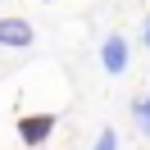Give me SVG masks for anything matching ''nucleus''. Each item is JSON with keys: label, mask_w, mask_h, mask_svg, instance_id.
<instances>
[{"label": "nucleus", "mask_w": 150, "mask_h": 150, "mask_svg": "<svg viewBox=\"0 0 150 150\" xmlns=\"http://www.w3.org/2000/svg\"><path fill=\"white\" fill-rule=\"evenodd\" d=\"M100 64H105V73L109 77H118L123 68H127V41L114 32V37H105V46H100Z\"/></svg>", "instance_id": "3"}, {"label": "nucleus", "mask_w": 150, "mask_h": 150, "mask_svg": "<svg viewBox=\"0 0 150 150\" xmlns=\"http://www.w3.org/2000/svg\"><path fill=\"white\" fill-rule=\"evenodd\" d=\"M141 46L150 50V18H146V32H141Z\"/></svg>", "instance_id": "6"}, {"label": "nucleus", "mask_w": 150, "mask_h": 150, "mask_svg": "<svg viewBox=\"0 0 150 150\" xmlns=\"http://www.w3.org/2000/svg\"><path fill=\"white\" fill-rule=\"evenodd\" d=\"M91 150H118V132H114V127H100V137H96Z\"/></svg>", "instance_id": "5"}, {"label": "nucleus", "mask_w": 150, "mask_h": 150, "mask_svg": "<svg viewBox=\"0 0 150 150\" xmlns=\"http://www.w3.org/2000/svg\"><path fill=\"white\" fill-rule=\"evenodd\" d=\"M127 114H132V123L150 137V96H132V100H127Z\"/></svg>", "instance_id": "4"}, {"label": "nucleus", "mask_w": 150, "mask_h": 150, "mask_svg": "<svg viewBox=\"0 0 150 150\" xmlns=\"http://www.w3.org/2000/svg\"><path fill=\"white\" fill-rule=\"evenodd\" d=\"M50 132H55V114H23V118H18L23 146H46Z\"/></svg>", "instance_id": "1"}, {"label": "nucleus", "mask_w": 150, "mask_h": 150, "mask_svg": "<svg viewBox=\"0 0 150 150\" xmlns=\"http://www.w3.org/2000/svg\"><path fill=\"white\" fill-rule=\"evenodd\" d=\"M32 41H37V32L28 18H0V46L5 50H28Z\"/></svg>", "instance_id": "2"}]
</instances>
